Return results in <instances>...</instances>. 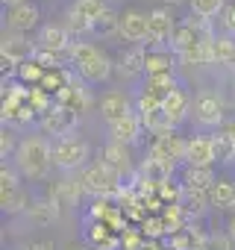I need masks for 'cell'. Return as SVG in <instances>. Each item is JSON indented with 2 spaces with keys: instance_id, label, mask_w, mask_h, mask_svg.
I'll return each mask as SVG.
<instances>
[{
  "instance_id": "obj_51",
  "label": "cell",
  "mask_w": 235,
  "mask_h": 250,
  "mask_svg": "<svg viewBox=\"0 0 235 250\" xmlns=\"http://www.w3.org/2000/svg\"><path fill=\"white\" fill-rule=\"evenodd\" d=\"M232 215H235V206H232Z\"/></svg>"
},
{
  "instance_id": "obj_28",
  "label": "cell",
  "mask_w": 235,
  "mask_h": 250,
  "mask_svg": "<svg viewBox=\"0 0 235 250\" xmlns=\"http://www.w3.org/2000/svg\"><path fill=\"white\" fill-rule=\"evenodd\" d=\"M174 88H179L174 71L171 74H150V77H144V91L153 94V97H168Z\"/></svg>"
},
{
  "instance_id": "obj_38",
  "label": "cell",
  "mask_w": 235,
  "mask_h": 250,
  "mask_svg": "<svg viewBox=\"0 0 235 250\" xmlns=\"http://www.w3.org/2000/svg\"><path fill=\"white\" fill-rule=\"evenodd\" d=\"M197 250H235V241L229 238V232H209Z\"/></svg>"
},
{
  "instance_id": "obj_22",
  "label": "cell",
  "mask_w": 235,
  "mask_h": 250,
  "mask_svg": "<svg viewBox=\"0 0 235 250\" xmlns=\"http://www.w3.org/2000/svg\"><path fill=\"white\" fill-rule=\"evenodd\" d=\"M100 162L103 165H109L112 171H118V174H127L130 171V150H127V145H118V142H106L103 145V150H100Z\"/></svg>"
},
{
  "instance_id": "obj_2",
  "label": "cell",
  "mask_w": 235,
  "mask_h": 250,
  "mask_svg": "<svg viewBox=\"0 0 235 250\" xmlns=\"http://www.w3.org/2000/svg\"><path fill=\"white\" fill-rule=\"evenodd\" d=\"M71 68L77 71V77L88 85H100L112 77L115 65L112 59L91 42H74L71 47Z\"/></svg>"
},
{
  "instance_id": "obj_27",
  "label": "cell",
  "mask_w": 235,
  "mask_h": 250,
  "mask_svg": "<svg viewBox=\"0 0 235 250\" xmlns=\"http://www.w3.org/2000/svg\"><path fill=\"white\" fill-rule=\"evenodd\" d=\"M212 62L223 65V68H235V39L215 36V42H212Z\"/></svg>"
},
{
  "instance_id": "obj_8",
  "label": "cell",
  "mask_w": 235,
  "mask_h": 250,
  "mask_svg": "<svg viewBox=\"0 0 235 250\" xmlns=\"http://www.w3.org/2000/svg\"><path fill=\"white\" fill-rule=\"evenodd\" d=\"M185 150H188V139H182L176 130L174 133H165V136H156L153 145H150V156L162 159V162H185Z\"/></svg>"
},
{
  "instance_id": "obj_10",
  "label": "cell",
  "mask_w": 235,
  "mask_h": 250,
  "mask_svg": "<svg viewBox=\"0 0 235 250\" xmlns=\"http://www.w3.org/2000/svg\"><path fill=\"white\" fill-rule=\"evenodd\" d=\"M36 47H39V50H47V53L68 56L71 47H74V36H71L65 27H59V24H47V27L39 30V36H36Z\"/></svg>"
},
{
  "instance_id": "obj_3",
  "label": "cell",
  "mask_w": 235,
  "mask_h": 250,
  "mask_svg": "<svg viewBox=\"0 0 235 250\" xmlns=\"http://www.w3.org/2000/svg\"><path fill=\"white\" fill-rule=\"evenodd\" d=\"M121 180H124L121 174L112 171L109 165H103L100 159L85 165L82 174H79V183H82L85 194H91V197H115V194H121V188H124Z\"/></svg>"
},
{
  "instance_id": "obj_42",
  "label": "cell",
  "mask_w": 235,
  "mask_h": 250,
  "mask_svg": "<svg viewBox=\"0 0 235 250\" xmlns=\"http://www.w3.org/2000/svg\"><path fill=\"white\" fill-rule=\"evenodd\" d=\"M15 150H18V142L12 136V130H3V136H0V156H3V162H6V156H15Z\"/></svg>"
},
{
  "instance_id": "obj_43",
  "label": "cell",
  "mask_w": 235,
  "mask_h": 250,
  "mask_svg": "<svg viewBox=\"0 0 235 250\" xmlns=\"http://www.w3.org/2000/svg\"><path fill=\"white\" fill-rule=\"evenodd\" d=\"M220 24H223V36L235 39V3H229V6L223 9V15H220Z\"/></svg>"
},
{
  "instance_id": "obj_39",
  "label": "cell",
  "mask_w": 235,
  "mask_h": 250,
  "mask_svg": "<svg viewBox=\"0 0 235 250\" xmlns=\"http://www.w3.org/2000/svg\"><path fill=\"white\" fill-rule=\"evenodd\" d=\"M185 24L200 36V39H206V42H212L215 39V27H212V21L209 18H203V15H194V12H188V18H185Z\"/></svg>"
},
{
  "instance_id": "obj_36",
  "label": "cell",
  "mask_w": 235,
  "mask_h": 250,
  "mask_svg": "<svg viewBox=\"0 0 235 250\" xmlns=\"http://www.w3.org/2000/svg\"><path fill=\"white\" fill-rule=\"evenodd\" d=\"M65 30L79 42V36L94 33V24H91V21H85V18H79V15H74V12H65Z\"/></svg>"
},
{
  "instance_id": "obj_35",
  "label": "cell",
  "mask_w": 235,
  "mask_h": 250,
  "mask_svg": "<svg viewBox=\"0 0 235 250\" xmlns=\"http://www.w3.org/2000/svg\"><path fill=\"white\" fill-rule=\"evenodd\" d=\"M226 3L223 0H191V12L194 15H203V18H215V15H223Z\"/></svg>"
},
{
  "instance_id": "obj_26",
  "label": "cell",
  "mask_w": 235,
  "mask_h": 250,
  "mask_svg": "<svg viewBox=\"0 0 235 250\" xmlns=\"http://www.w3.org/2000/svg\"><path fill=\"white\" fill-rule=\"evenodd\" d=\"M209 200H212V206L217 212H223V209L232 212V206H235V183L232 180H217L209 188Z\"/></svg>"
},
{
  "instance_id": "obj_30",
  "label": "cell",
  "mask_w": 235,
  "mask_h": 250,
  "mask_svg": "<svg viewBox=\"0 0 235 250\" xmlns=\"http://www.w3.org/2000/svg\"><path fill=\"white\" fill-rule=\"evenodd\" d=\"M174 71V56L171 50H147V74H171Z\"/></svg>"
},
{
  "instance_id": "obj_11",
  "label": "cell",
  "mask_w": 235,
  "mask_h": 250,
  "mask_svg": "<svg viewBox=\"0 0 235 250\" xmlns=\"http://www.w3.org/2000/svg\"><path fill=\"white\" fill-rule=\"evenodd\" d=\"M147 33H150V15H144L138 9H127L121 15V39L124 42L138 47V44L147 42Z\"/></svg>"
},
{
  "instance_id": "obj_41",
  "label": "cell",
  "mask_w": 235,
  "mask_h": 250,
  "mask_svg": "<svg viewBox=\"0 0 235 250\" xmlns=\"http://www.w3.org/2000/svg\"><path fill=\"white\" fill-rule=\"evenodd\" d=\"M144 244H147V238L138 229H127L121 235V250H144Z\"/></svg>"
},
{
  "instance_id": "obj_40",
  "label": "cell",
  "mask_w": 235,
  "mask_h": 250,
  "mask_svg": "<svg viewBox=\"0 0 235 250\" xmlns=\"http://www.w3.org/2000/svg\"><path fill=\"white\" fill-rule=\"evenodd\" d=\"M94 33H97V36H121V15L109 12L106 18H100V21L94 24Z\"/></svg>"
},
{
  "instance_id": "obj_33",
  "label": "cell",
  "mask_w": 235,
  "mask_h": 250,
  "mask_svg": "<svg viewBox=\"0 0 235 250\" xmlns=\"http://www.w3.org/2000/svg\"><path fill=\"white\" fill-rule=\"evenodd\" d=\"M44 68L36 62V59H27V62H21V68H18V77H21V83H27L30 88H36V85H41V80H44Z\"/></svg>"
},
{
  "instance_id": "obj_24",
  "label": "cell",
  "mask_w": 235,
  "mask_h": 250,
  "mask_svg": "<svg viewBox=\"0 0 235 250\" xmlns=\"http://www.w3.org/2000/svg\"><path fill=\"white\" fill-rule=\"evenodd\" d=\"M215 183H217V177H215V168H191V165H185L182 186H185L188 191H209Z\"/></svg>"
},
{
  "instance_id": "obj_21",
  "label": "cell",
  "mask_w": 235,
  "mask_h": 250,
  "mask_svg": "<svg viewBox=\"0 0 235 250\" xmlns=\"http://www.w3.org/2000/svg\"><path fill=\"white\" fill-rule=\"evenodd\" d=\"M59 203H53L50 197H39V200H33L30 203V209H27V218H30V224L33 227H50L56 218H59Z\"/></svg>"
},
{
  "instance_id": "obj_4",
  "label": "cell",
  "mask_w": 235,
  "mask_h": 250,
  "mask_svg": "<svg viewBox=\"0 0 235 250\" xmlns=\"http://www.w3.org/2000/svg\"><path fill=\"white\" fill-rule=\"evenodd\" d=\"M91 159V145L79 136H68V139H56L53 142V165L65 174H77L79 168H85Z\"/></svg>"
},
{
  "instance_id": "obj_37",
  "label": "cell",
  "mask_w": 235,
  "mask_h": 250,
  "mask_svg": "<svg viewBox=\"0 0 235 250\" xmlns=\"http://www.w3.org/2000/svg\"><path fill=\"white\" fill-rule=\"evenodd\" d=\"M141 232H144V238H162L165 232H171L168 229V224H165V218L162 215H147L144 221H141Z\"/></svg>"
},
{
  "instance_id": "obj_12",
  "label": "cell",
  "mask_w": 235,
  "mask_h": 250,
  "mask_svg": "<svg viewBox=\"0 0 235 250\" xmlns=\"http://www.w3.org/2000/svg\"><path fill=\"white\" fill-rule=\"evenodd\" d=\"M56 103L59 106H65V109H71V112H85L88 106H91V94H88V88H85V83H77V77H74V68H71V77H68V85L56 94Z\"/></svg>"
},
{
  "instance_id": "obj_16",
  "label": "cell",
  "mask_w": 235,
  "mask_h": 250,
  "mask_svg": "<svg viewBox=\"0 0 235 250\" xmlns=\"http://www.w3.org/2000/svg\"><path fill=\"white\" fill-rule=\"evenodd\" d=\"M191 97L182 91V85L179 88H174L168 97H162V109H165V115L171 118V124H174V130L179 127V124H185L188 121V115H191Z\"/></svg>"
},
{
  "instance_id": "obj_49",
  "label": "cell",
  "mask_w": 235,
  "mask_h": 250,
  "mask_svg": "<svg viewBox=\"0 0 235 250\" xmlns=\"http://www.w3.org/2000/svg\"><path fill=\"white\" fill-rule=\"evenodd\" d=\"M65 250H91V247H85V244H68Z\"/></svg>"
},
{
  "instance_id": "obj_18",
  "label": "cell",
  "mask_w": 235,
  "mask_h": 250,
  "mask_svg": "<svg viewBox=\"0 0 235 250\" xmlns=\"http://www.w3.org/2000/svg\"><path fill=\"white\" fill-rule=\"evenodd\" d=\"M82 194H85V188H82L79 177H71V174H65V177H62L59 183H53V188H50V200L59 203V206H77Z\"/></svg>"
},
{
  "instance_id": "obj_32",
  "label": "cell",
  "mask_w": 235,
  "mask_h": 250,
  "mask_svg": "<svg viewBox=\"0 0 235 250\" xmlns=\"http://www.w3.org/2000/svg\"><path fill=\"white\" fill-rule=\"evenodd\" d=\"M209 206H212L209 191H188V188H185V194H182V209L188 212V218H191V215H203Z\"/></svg>"
},
{
  "instance_id": "obj_47",
  "label": "cell",
  "mask_w": 235,
  "mask_h": 250,
  "mask_svg": "<svg viewBox=\"0 0 235 250\" xmlns=\"http://www.w3.org/2000/svg\"><path fill=\"white\" fill-rule=\"evenodd\" d=\"M223 130H226V133H229V136L235 139V121H229V124H226V127H223Z\"/></svg>"
},
{
  "instance_id": "obj_45",
  "label": "cell",
  "mask_w": 235,
  "mask_h": 250,
  "mask_svg": "<svg viewBox=\"0 0 235 250\" xmlns=\"http://www.w3.org/2000/svg\"><path fill=\"white\" fill-rule=\"evenodd\" d=\"M144 250H168V247H162V241H156V238H147Z\"/></svg>"
},
{
  "instance_id": "obj_46",
  "label": "cell",
  "mask_w": 235,
  "mask_h": 250,
  "mask_svg": "<svg viewBox=\"0 0 235 250\" xmlns=\"http://www.w3.org/2000/svg\"><path fill=\"white\" fill-rule=\"evenodd\" d=\"M226 232H229V238H232V241H235V215H232V218H229V224H226Z\"/></svg>"
},
{
  "instance_id": "obj_15",
  "label": "cell",
  "mask_w": 235,
  "mask_h": 250,
  "mask_svg": "<svg viewBox=\"0 0 235 250\" xmlns=\"http://www.w3.org/2000/svg\"><path fill=\"white\" fill-rule=\"evenodd\" d=\"M215 159V142L212 136H194L188 139V150H185V165L191 168H212Z\"/></svg>"
},
{
  "instance_id": "obj_7",
  "label": "cell",
  "mask_w": 235,
  "mask_h": 250,
  "mask_svg": "<svg viewBox=\"0 0 235 250\" xmlns=\"http://www.w3.org/2000/svg\"><path fill=\"white\" fill-rule=\"evenodd\" d=\"M150 15V33H147V44L150 50H168L171 47V39H174V30H176V21L168 9H153L147 12Z\"/></svg>"
},
{
  "instance_id": "obj_1",
  "label": "cell",
  "mask_w": 235,
  "mask_h": 250,
  "mask_svg": "<svg viewBox=\"0 0 235 250\" xmlns=\"http://www.w3.org/2000/svg\"><path fill=\"white\" fill-rule=\"evenodd\" d=\"M12 165L24 180H44L53 168V142L47 136H24L12 156Z\"/></svg>"
},
{
  "instance_id": "obj_17",
  "label": "cell",
  "mask_w": 235,
  "mask_h": 250,
  "mask_svg": "<svg viewBox=\"0 0 235 250\" xmlns=\"http://www.w3.org/2000/svg\"><path fill=\"white\" fill-rule=\"evenodd\" d=\"M36 53V42H30L24 33H3V44H0V56H9L15 62H27Z\"/></svg>"
},
{
  "instance_id": "obj_34",
  "label": "cell",
  "mask_w": 235,
  "mask_h": 250,
  "mask_svg": "<svg viewBox=\"0 0 235 250\" xmlns=\"http://www.w3.org/2000/svg\"><path fill=\"white\" fill-rule=\"evenodd\" d=\"M21 174H18V168L15 165H0V197H3V194H12V191H18L21 188Z\"/></svg>"
},
{
  "instance_id": "obj_14",
  "label": "cell",
  "mask_w": 235,
  "mask_h": 250,
  "mask_svg": "<svg viewBox=\"0 0 235 250\" xmlns=\"http://www.w3.org/2000/svg\"><path fill=\"white\" fill-rule=\"evenodd\" d=\"M39 21H41V9L36 6V3H18V6H12L9 12H6V27L12 30V33H30V30H36L39 27Z\"/></svg>"
},
{
  "instance_id": "obj_13",
  "label": "cell",
  "mask_w": 235,
  "mask_h": 250,
  "mask_svg": "<svg viewBox=\"0 0 235 250\" xmlns=\"http://www.w3.org/2000/svg\"><path fill=\"white\" fill-rule=\"evenodd\" d=\"M141 133H144V124H141L138 112H133V115L121 118V121H115V124H109V142H118V145H127V147H130V145H138Z\"/></svg>"
},
{
  "instance_id": "obj_50",
  "label": "cell",
  "mask_w": 235,
  "mask_h": 250,
  "mask_svg": "<svg viewBox=\"0 0 235 250\" xmlns=\"http://www.w3.org/2000/svg\"><path fill=\"white\" fill-rule=\"evenodd\" d=\"M171 3H182V0H171Z\"/></svg>"
},
{
  "instance_id": "obj_23",
  "label": "cell",
  "mask_w": 235,
  "mask_h": 250,
  "mask_svg": "<svg viewBox=\"0 0 235 250\" xmlns=\"http://www.w3.org/2000/svg\"><path fill=\"white\" fill-rule=\"evenodd\" d=\"M215 42V39H212ZM200 44H206V39H200L185 21L182 24H176V30H174V39H171V50L176 53V56H185V53H191V50H197Z\"/></svg>"
},
{
  "instance_id": "obj_9",
  "label": "cell",
  "mask_w": 235,
  "mask_h": 250,
  "mask_svg": "<svg viewBox=\"0 0 235 250\" xmlns=\"http://www.w3.org/2000/svg\"><path fill=\"white\" fill-rule=\"evenodd\" d=\"M97 106H100V115L106 118V124H115V121H121V118H127V115L136 112V109H133V97H130L127 91H121V88L103 91Z\"/></svg>"
},
{
  "instance_id": "obj_19",
  "label": "cell",
  "mask_w": 235,
  "mask_h": 250,
  "mask_svg": "<svg viewBox=\"0 0 235 250\" xmlns=\"http://www.w3.org/2000/svg\"><path fill=\"white\" fill-rule=\"evenodd\" d=\"M118 71H121V77H127V80L147 74V50H144V44L130 47V50H124L118 56Z\"/></svg>"
},
{
  "instance_id": "obj_31",
  "label": "cell",
  "mask_w": 235,
  "mask_h": 250,
  "mask_svg": "<svg viewBox=\"0 0 235 250\" xmlns=\"http://www.w3.org/2000/svg\"><path fill=\"white\" fill-rule=\"evenodd\" d=\"M30 197H27V191L24 188H18V191H12V194H3L0 197V209H3L6 215H18V212H24L27 215V209H30Z\"/></svg>"
},
{
  "instance_id": "obj_20",
  "label": "cell",
  "mask_w": 235,
  "mask_h": 250,
  "mask_svg": "<svg viewBox=\"0 0 235 250\" xmlns=\"http://www.w3.org/2000/svg\"><path fill=\"white\" fill-rule=\"evenodd\" d=\"M174 171H176V165H171V162H162V159H156V156H144V162H141V168H138V177H144L147 183H153V186H162V183H168L171 177H174Z\"/></svg>"
},
{
  "instance_id": "obj_44",
  "label": "cell",
  "mask_w": 235,
  "mask_h": 250,
  "mask_svg": "<svg viewBox=\"0 0 235 250\" xmlns=\"http://www.w3.org/2000/svg\"><path fill=\"white\" fill-rule=\"evenodd\" d=\"M24 250H56V247H53V241H30Z\"/></svg>"
},
{
  "instance_id": "obj_29",
  "label": "cell",
  "mask_w": 235,
  "mask_h": 250,
  "mask_svg": "<svg viewBox=\"0 0 235 250\" xmlns=\"http://www.w3.org/2000/svg\"><path fill=\"white\" fill-rule=\"evenodd\" d=\"M212 142H215V159L220 165H232L235 162V139L226 130H217V133H212Z\"/></svg>"
},
{
  "instance_id": "obj_48",
  "label": "cell",
  "mask_w": 235,
  "mask_h": 250,
  "mask_svg": "<svg viewBox=\"0 0 235 250\" xmlns=\"http://www.w3.org/2000/svg\"><path fill=\"white\" fill-rule=\"evenodd\" d=\"M18 3H27V0H3V6H9V9H12V6H18Z\"/></svg>"
},
{
  "instance_id": "obj_5",
  "label": "cell",
  "mask_w": 235,
  "mask_h": 250,
  "mask_svg": "<svg viewBox=\"0 0 235 250\" xmlns=\"http://www.w3.org/2000/svg\"><path fill=\"white\" fill-rule=\"evenodd\" d=\"M191 115H194V121L200 124L203 130H215V133H217V127L226 121V106H223L220 94H215V91H200V94L194 97V103H191Z\"/></svg>"
},
{
  "instance_id": "obj_25",
  "label": "cell",
  "mask_w": 235,
  "mask_h": 250,
  "mask_svg": "<svg viewBox=\"0 0 235 250\" xmlns=\"http://www.w3.org/2000/svg\"><path fill=\"white\" fill-rule=\"evenodd\" d=\"M68 12H74V15H79V18H85V21H91V24H97V21L106 18L112 9H109L106 0H74V3L68 6Z\"/></svg>"
},
{
  "instance_id": "obj_6",
  "label": "cell",
  "mask_w": 235,
  "mask_h": 250,
  "mask_svg": "<svg viewBox=\"0 0 235 250\" xmlns=\"http://www.w3.org/2000/svg\"><path fill=\"white\" fill-rule=\"evenodd\" d=\"M39 127H41L44 136L68 139V136H74V127H77V112H71V109H65V106L56 103L50 112H44L39 118Z\"/></svg>"
}]
</instances>
